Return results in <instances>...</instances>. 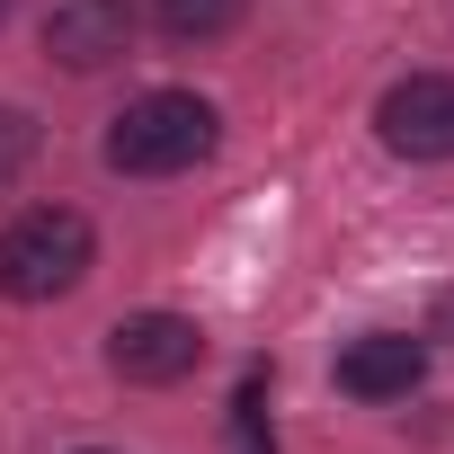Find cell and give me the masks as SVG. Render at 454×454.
<instances>
[{
    "mask_svg": "<svg viewBox=\"0 0 454 454\" xmlns=\"http://www.w3.org/2000/svg\"><path fill=\"white\" fill-rule=\"evenodd\" d=\"M214 143H223L214 98H196V90H143V98H125L116 125H107V169H125V178H178V169H196Z\"/></svg>",
    "mask_w": 454,
    "mask_h": 454,
    "instance_id": "6da1fadb",
    "label": "cell"
},
{
    "mask_svg": "<svg viewBox=\"0 0 454 454\" xmlns=\"http://www.w3.org/2000/svg\"><path fill=\"white\" fill-rule=\"evenodd\" d=\"M90 259H98L90 214L36 205V214H19L10 232H0V294L10 303H54V294H72L90 277Z\"/></svg>",
    "mask_w": 454,
    "mask_h": 454,
    "instance_id": "7a4b0ae2",
    "label": "cell"
},
{
    "mask_svg": "<svg viewBox=\"0 0 454 454\" xmlns=\"http://www.w3.org/2000/svg\"><path fill=\"white\" fill-rule=\"evenodd\" d=\"M196 365H205V330H196L187 312H125V321L107 330V374H116V383L160 392V383H187Z\"/></svg>",
    "mask_w": 454,
    "mask_h": 454,
    "instance_id": "3957f363",
    "label": "cell"
},
{
    "mask_svg": "<svg viewBox=\"0 0 454 454\" xmlns=\"http://www.w3.org/2000/svg\"><path fill=\"white\" fill-rule=\"evenodd\" d=\"M374 143L392 160H454V81L445 72H410L374 98Z\"/></svg>",
    "mask_w": 454,
    "mask_h": 454,
    "instance_id": "277c9868",
    "label": "cell"
},
{
    "mask_svg": "<svg viewBox=\"0 0 454 454\" xmlns=\"http://www.w3.org/2000/svg\"><path fill=\"white\" fill-rule=\"evenodd\" d=\"M419 383H427V339H410V330H365L339 348V392H356V401H410Z\"/></svg>",
    "mask_w": 454,
    "mask_h": 454,
    "instance_id": "5b68a950",
    "label": "cell"
},
{
    "mask_svg": "<svg viewBox=\"0 0 454 454\" xmlns=\"http://www.w3.org/2000/svg\"><path fill=\"white\" fill-rule=\"evenodd\" d=\"M134 45V10L125 0H54V19H45V54L63 72H98Z\"/></svg>",
    "mask_w": 454,
    "mask_h": 454,
    "instance_id": "8992f818",
    "label": "cell"
},
{
    "mask_svg": "<svg viewBox=\"0 0 454 454\" xmlns=\"http://www.w3.org/2000/svg\"><path fill=\"white\" fill-rule=\"evenodd\" d=\"M152 19H160V36L187 45V36H223V27H241V0H160Z\"/></svg>",
    "mask_w": 454,
    "mask_h": 454,
    "instance_id": "52a82bcc",
    "label": "cell"
},
{
    "mask_svg": "<svg viewBox=\"0 0 454 454\" xmlns=\"http://www.w3.org/2000/svg\"><path fill=\"white\" fill-rule=\"evenodd\" d=\"M232 445L241 454H277V436H268V365H250L241 392H232Z\"/></svg>",
    "mask_w": 454,
    "mask_h": 454,
    "instance_id": "ba28073f",
    "label": "cell"
},
{
    "mask_svg": "<svg viewBox=\"0 0 454 454\" xmlns=\"http://www.w3.org/2000/svg\"><path fill=\"white\" fill-rule=\"evenodd\" d=\"M36 160V116L27 107H0V178H19Z\"/></svg>",
    "mask_w": 454,
    "mask_h": 454,
    "instance_id": "9c48e42d",
    "label": "cell"
},
{
    "mask_svg": "<svg viewBox=\"0 0 454 454\" xmlns=\"http://www.w3.org/2000/svg\"><path fill=\"white\" fill-rule=\"evenodd\" d=\"M436 339H454V286L436 294Z\"/></svg>",
    "mask_w": 454,
    "mask_h": 454,
    "instance_id": "30bf717a",
    "label": "cell"
}]
</instances>
